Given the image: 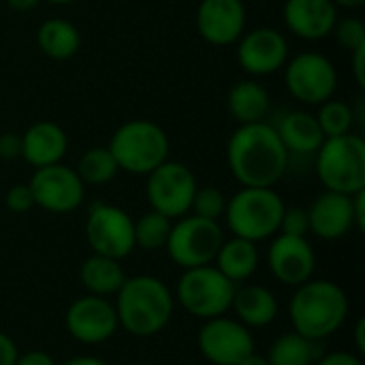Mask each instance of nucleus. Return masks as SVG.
<instances>
[{"mask_svg": "<svg viewBox=\"0 0 365 365\" xmlns=\"http://www.w3.org/2000/svg\"><path fill=\"white\" fill-rule=\"evenodd\" d=\"M19 156H21V135H17V133L0 135V158L15 160Z\"/></svg>", "mask_w": 365, "mask_h": 365, "instance_id": "obj_36", "label": "nucleus"}, {"mask_svg": "<svg viewBox=\"0 0 365 365\" xmlns=\"http://www.w3.org/2000/svg\"><path fill=\"white\" fill-rule=\"evenodd\" d=\"M282 13L287 28L306 41L327 38L338 21V6L331 0H287Z\"/></svg>", "mask_w": 365, "mask_h": 365, "instance_id": "obj_19", "label": "nucleus"}, {"mask_svg": "<svg viewBox=\"0 0 365 365\" xmlns=\"http://www.w3.org/2000/svg\"><path fill=\"white\" fill-rule=\"evenodd\" d=\"M336 6H344V9H359L364 6L365 0H331Z\"/></svg>", "mask_w": 365, "mask_h": 365, "instance_id": "obj_45", "label": "nucleus"}, {"mask_svg": "<svg viewBox=\"0 0 365 365\" xmlns=\"http://www.w3.org/2000/svg\"><path fill=\"white\" fill-rule=\"evenodd\" d=\"M314 167L325 190L361 192L365 190V141L353 133L327 137L317 150Z\"/></svg>", "mask_w": 365, "mask_h": 365, "instance_id": "obj_6", "label": "nucleus"}, {"mask_svg": "<svg viewBox=\"0 0 365 365\" xmlns=\"http://www.w3.org/2000/svg\"><path fill=\"white\" fill-rule=\"evenodd\" d=\"M133 365H148V364H133Z\"/></svg>", "mask_w": 365, "mask_h": 365, "instance_id": "obj_47", "label": "nucleus"}, {"mask_svg": "<svg viewBox=\"0 0 365 365\" xmlns=\"http://www.w3.org/2000/svg\"><path fill=\"white\" fill-rule=\"evenodd\" d=\"M227 109L240 126L263 122L269 111V92L255 79H242L229 90Z\"/></svg>", "mask_w": 365, "mask_h": 365, "instance_id": "obj_25", "label": "nucleus"}, {"mask_svg": "<svg viewBox=\"0 0 365 365\" xmlns=\"http://www.w3.org/2000/svg\"><path fill=\"white\" fill-rule=\"evenodd\" d=\"M36 45L51 60H68L79 51L81 34L75 24L60 17H51L38 26Z\"/></svg>", "mask_w": 365, "mask_h": 365, "instance_id": "obj_26", "label": "nucleus"}, {"mask_svg": "<svg viewBox=\"0 0 365 365\" xmlns=\"http://www.w3.org/2000/svg\"><path fill=\"white\" fill-rule=\"evenodd\" d=\"M276 130H278V137L284 143L289 156L291 154H299V156L317 154V150L325 141V135L317 122V115L308 113V111L284 113V118L280 120Z\"/></svg>", "mask_w": 365, "mask_h": 365, "instance_id": "obj_23", "label": "nucleus"}, {"mask_svg": "<svg viewBox=\"0 0 365 365\" xmlns=\"http://www.w3.org/2000/svg\"><path fill=\"white\" fill-rule=\"evenodd\" d=\"M15 365H58L56 359L45 353V351H26V353H19L17 355V361Z\"/></svg>", "mask_w": 365, "mask_h": 365, "instance_id": "obj_37", "label": "nucleus"}, {"mask_svg": "<svg viewBox=\"0 0 365 365\" xmlns=\"http://www.w3.org/2000/svg\"><path fill=\"white\" fill-rule=\"evenodd\" d=\"M289 60V43L276 28H255L237 41V62L242 71L255 77L274 75Z\"/></svg>", "mask_w": 365, "mask_h": 365, "instance_id": "obj_16", "label": "nucleus"}, {"mask_svg": "<svg viewBox=\"0 0 365 365\" xmlns=\"http://www.w3.org/2000/svg\"><path fill=\"white\" fill-rule=\"evenodd\" d=\"M197 188V178L184 163L165 160L163 165L148 173L145 197L154 212L171 220H178L190 214Z\"/></svg>", "mask_w": 365, "mask_h": 365, "instance_id": "obj_10", "label": "nucleus"}, {"mask_svg": "<svg viewBox=\"0 0 365 365\" xmlns=\"http://www.w3.org/2000/svg\"><path fill=\"white\" fill-rule=\"evenodd\" d=\"M66 150H68V137L64 128L51 120L34 122L21 135V158L34 169L62 163Z\"/></svg>", "mask_w": 365, "mask_h": 365, "instance_id": "obj_20", "label": "nucleus"}, {"mask_svg": "<svg viewBox=\"0 0 365 365\" xmlns=\"http://www.w3.org/2000/svg\"><path fill=\"white\" fill-rule=\"evenodd\" d=\"M310 233L319 240L336 242L355 229L353 195H342L334 190L321 192L308 207Z\"/></svg>", "mask_w": 365, "mask_h": 365, "instance_id": "obj_18", "label": "nucleus"}, {"mask_svg": "<svg viewBox=\"0 0 365 365\" xmlns=\"http://www.w3.org/2000/svg\"><path fill=\"white\" fill-rule=\"evenodd\" d=\"M353 214H355V229L365 231V190L353 195Z\"/></svg>", "mask_w": 365, "mask_h": 365, "instance_id": "obj_40", "label": "nucleus"}, {"mask_svg": "<svg viewBox=\"0 0 365 365\" xmlns=\"http://www.w3.org/2000/svg\"><path fill=\"white\" fill-rule=\"evenodd\" d=\"M284 201L274 188H244L227 201L225 220L231 235L263 242L280 231V220L284 212Z\"/></svg>", "mask_w": 365, "mask_h": 365, "instance_id": "obj_4", "label": "nucleus"}, {"mask_svg": "<svg viewBox=\"0 0 365 365\" xmlns=\"http://www.w3.org/2000/svg\"><path fill=\"white\" fill-rule=\"evenodd\" d=\"M222 240L225 233L218 220L186 214L173 220L165 250L178 267L192 269L201 265H212Z\"/></svg>", "mask_w": 365, "mask_h": 365, "instance_id": "obj_8", "label": "nucleus"}, {"mask_svg": "<svg viewBox=\"0 0 365 365\" xmlns=\"http://www.w3.org/2000/svg\"><path fill=\"white\" fill-rule=\"evenodd\" d=\"M284 83L295 101L304 105H321L334 96L338 88V71L327 56L304 51L284 64Z\"/></svg>", "mask_w": 365, "mask_h": 365, "instance_id": "obj_11", "label": "nucleus"}, {"mask_svg": "<svg viewBox=\"0 0 365 365\" xmlns=\"http://www.w3.org/2000/svg\"><path fill=\"white\" fill-rule=\"evenodd\" d=\"M227 210V197L220 188L216 186H203L197 188L190 205V214L207 220H220Z\"/></svg>", "mask_w": 365, "mask_h": 365, "instance_id": "obj_31", "label": "nucleus"}, {"mask_svg": "<svg viewBox=\"0 0 365 365\" xmlns=\"http://www.w3.org/2000/svg\"><path fill=\"white\" fill-rule=\"evenodd\" d=\"M4 205L13 214H26L34 207V197L28 184H15L4 195Z\"/></svg>", "mask_w": 365, "mask_h": 365, "instance_id": "obj_34", "label": "nucleus"}, {"mask_svg": "<svg viewBox=\"0 0 365 365\" xmlns=\"http://www.w3.org/2000/svg\"><path fill=\"white\" fill-rule=\"evenodd\" d=\"M120 327L135 338H154L160 334L175 310L173 291L156 276H126L113 295Z\"/></svg>", "mask_w": 365, "mask_h": 365, "instance_id": "obj_2", "label": "nucleus"}, {"mask_svg": "<svg viewBox=\"0 0 365 365\" xmlns=\"http://www.w3.org/2000/svg\"><path fill=\"white\" fill-rule=\"evenodd\" d=\"M235 289L237 284L222 276L214 265H201L182 272L173 297L190 317L210 321L231 312Z\"/></svg>", "mask_w": 365, "mask_h": 365, "instance_id": "obj_7", "label": "nucleus"}, {"mask_svg": "<svg viewBox=\"0 0 365 365\" xmlns=\"http://www.w3.org/2000/svg\"><path fill=\"white\" fill-rule=\"evenodd\" d=\"M17 355H19V349L13 342V338L0 331V365H15Z\"/></svg>", "mask_w": 365, "mask_h": 365, "instance_id": "obj_38", "label": "nucleus"}, {"mask_svg": "<svg viewBox=\"0 0 365 365\" xmlns=\"http://www.w3.org/2000/svg\"><path fill=\"white\" fill-rule=\"evenodd\" d=\"M353 340H355V351L357 355H364L365 353V321L359 319L355 323V329H353Z\"/></svg>", "mask_w": 365, "mask_h": 365, "instance_id": "obj_41", "label": "nucleus"}, {"mask_svg": "<svg viewBox=\"0 0 365 365\" xmlns=\"http://www.w3.org/2000/svg\"><path fill=\"white\" fill-rule=\"evenodd\" d=\"M231 312L248 329H261L278 319L280 304L274 291H269L263 284H244V287L237 284Z\"/></svg>", "mask_w": 365, "mask_h": 365, "instance_id": "obj_21", "label": "nucleus"}, {"mask_svg": "<svg viewBox=\"0 0 365 365\" xmlns=\"http://www.w3.org/2000/svg\"><path fill=\"white\" fill-rule=\"evenodd\" d=\"M120 171L130 175H148L158 165L169 160V137L160 124L152 120L124 122L109 141Z\"/></svg>", "mask_w": 365, "mask_h": 365, "instance_id": "obj_5", "label": "nucleus"}, {"mask_svg": "<svg viewBox=\"0 0 365 365\" xmlns=\"http://www.w3.org/2000/svg\"><path fill=\"white\" fill-rule=\"evenodd\" d=\"M353 53V75L359 88H365V45L351 51Z\"/></svg>", "mask_w": 365, "mask_h": 365, "instance_id": "obj_39", "label": "nucleus"}, {"mask_svg": "<svg viewBox=\"0 0 365 365\" xmlns=\"http://www.w3.org/2000/svg\"><path fill=\"white\" fill-rule=\"evenodd\" d=\"M278 233L308 237V233H310L308 210H304V207H284L282 220H280V231Z\"/></svg>", "mask_w": 365, "mask_h": 365, "instance_id": "obj_33", "label": "nucleus"}, {"mask_svg": "<svg viewBox=\"0 0 365 365\" xmlns=\"http://www.w3.org/2000/svg\"><path fill=\"white\" fill-rule=\"evenodd\" d=\"M41 0H6L9 9L17 11V13H26V11H32Z\"/></svg>", "mask_w": 365, "mask_h": 365, "instance_id": "obj_43", "label": "nucleus"}, {"mask_svg": "<svg viewBox=\"0 0 365 365\" xmlns=\"http://www.w3.org/2000/svg\"><path fill=\"white\" fill-rule=\"evenodd\" d=\"M60 365H109L101 357H92V355H79V357H71L64 364Z\"/></svg>", "mask_w": 365, "mask_h": 365, "instance_id": "obj_42", "label": "nucleus"}, {"mask_svg": "<svg viewBox=\"0 0 365 365\" xmlns=\"http://www.w3.org/2000/svg\"><path fill=\"white\" fill-rule=\"evenodd\" d=\"M49 4H73V2H77V0H47Z\"/></svg>", "mask_w": 365, "mask_h": 365, "instance_id": "obj_46", "label": "nucleus"}, {"mask_svg": "<svg viewBox=\"0 0 365 365\" xmlns=\"http://www.w3.org/2000/svg\"><path fill=\"white\" fill-rule=\"evenodd\" d=\"M75 171L86 186H103L115 180L120 167L109 148H90L81 154Z\"/></svg>", "mask_w": 365, "mask_h": 365, "instance_id": "obj_28", "label": "nucleus"}, {"mask_svg": "<svg viewBox=\"0 0 365 365\" xmlns=\"http://www.w3.org/2000/svg\"><path fill=\"white\" fill-rule=\"evenodd\" d=\"M314 365H364L361 357L357 353H349V351H331L325 355H319V359Z\"/></svg>", "mask_w": 365, "mask_h": 365, "instance_id": "obj_35", "label": "nucleus"}, {"mask_svg": "<svg viewBox=\"0 0 365 365\" xmlns=\"http://www.w3.org/2000/svg\"><path fill=\"white\" fill-rule=\"evenodd\" d=\"M197 30L214 47L237 43L246 32V6L242 0H201L197 9Z\"/></svg>", "mask_w": 365, "mask_h": 365, "instance_id": "obj_17", "label": "nucleus"}, {"mask_svg": "<svg viewBox=\"0 0 365 365\" xmlns=\"http://www.w3.org/2000/svg\"><path fill=\"white\" fill-rule=\"evenodd\" d=\"M319 355V342L291 331L272 342L265 359L269 365H314Z\"/></svg>", "mask_w": 365, "mask_h": 365, "instance_id": "obj_27", "label": "nucleus"}, {"mask_svg": "<svg viewBox=\"0 0 365 365\" xmlns=\"http://www.w3.org/2000/svg\"><path fill=\"white\" fill-rule=\"evenodd\" d=\"M349 310V295L340 284L325 278H310L295 287L289 302V321L295 334L321 342L346 323Z\"/></svg>", "mask_w": 365, "mask_h": 365, "instance_id": "obj_3", "label": "nucleus"}, {"mask_svg": "<svg viewBox=\"0 0 365 365\" xmlns=\"http://www.w3.org/2000/svg\"><path fill=\"white\" fill-rule=\"evenodd\" d=\"M259 263H261V255L257 244L233 235L231 240H222L212 265L222 276H227L233 284H242L257 274Z\"/></svg>", "mask_w": 365, "mask_h": 365, "instance_id": "obj_22", "label": "nucleus"}, {"mask_svg": "<svg viewBox=\"0 0 365 365\" xmlns=\"http://www.w3.org/2000/svg\"><path fill=\"white\" fill-rule=\"evenodd\" d=\"M289 152L276 126L263 122L242 124L227 143V163L244 188H274L289 169Z\"/></svg>", "mask_w": 365, "mask_h": 365, "instance_id": "obj_1", "label": "nucleus"}, {"mask_svg": "<svg viewBox=\"0 0 365 365\" xmlns=\"http://www.w3.org/2000/svg\"><path fill=\"white\" fill-rule=\"evenodd\" d=\"M240 365H269V364H267V359H265V357L257 355V351H255L252 355H248V357H246V359H244Z\"/></svg>", "mask_w": 365, "mask_h": 365, "instance_id": "obj_44", "label": "nucleus"}, {"mask_svg": "<svg viewBox=\"0 0 365 365\" xmlns=\"http://www.w3.org/2000/svg\"><path fill=\"white\" fill-rule=\"evenodd\" d=\"M64 327L75 342L96 346L111 340L120 329V323L111 299L86 293L66 308Z\"/></svg>", "mask_w": 365, "mask_h": 365, "instance_id": "obj_14", "label": "nucleus"}, {"mask_svg": "<svg viewBox=\"0 0 365 365\" xmlns=\"http://www.w3.org/2000/svg\"><path fill=\"white\" fill-rule=\"evenodd\" d=\"M197 346L212 365H240L257 351L252 331L227 314L203 321L197 334Z\"/></svg>", "mask_w": 365, "mask_h": 365, "instance_id": "obj_12", "label": "nucleus"}, {"mask_svg": "<svg viewBox=\"0 0 365 365\" xmlns=\"http://www.w3.org/2000/svg\"><path fill=\"white\" fill-rule=\"evenodd\" d=\"M28 186L34 197V207H41L49 214L75 212L86 197V184L77 171L62 163L34 169Z\"/></svg>", "mask_w": 365, "mask_h": 365, "instance_id": "obj_13", "label": "nucleus"}, {"mask_svg": "<svg viewBox=\"0 0 365 365\" xmlns=\"http://www.w3.org/2000/svg\"><path fill=\"white\" fill-rule=\"evenodd\" d=\"M353 109L344 103V101H325L319 105V113H317V122L327 137H340V135H346L351 133V126H353Z\"/></svg>", "mask_w": 365, "mask_h": 365, "instance_id": "obj_30", "label": "nucleus"}, {"mask_svg": "<svg viewBox=\"0 0 365 365\" xmlns=\"http://www.w3.org/2000/svg\"><path fill=\"white\" fill-rule=\"evenodd\" d=\"M83 233L94 255L122 261L135 250V220L118 205L103 201L92 203Z\"/></svg>", "mask_w": 365, "mask_h": 365, "instance_id": "obj_9", "label": "nucleus"}, {"mask_svg": "<svg viewBox=\"0 0 365 365\" xmlns=\"http://www.w3.org/2000/svg\"><path fill=\"white\" fill-rule=\"evenodd\" d=\"M267 267L278 282L299 287L314 278L317 252L308 237L276 233L267 248Z\"/></svg>", "mask_w": 365, "mask_h": 365, "instance_id": "obj_15", "label": "nucleus"}, {"mask_svg": "<svg viewBox=\"0 0 365 365\" xmlns=\"http://www.w3.org/2000/svg\"><path fill=\"white\" fill-rule=\"evenodd\" d=\"M79 280L88 295L113 297L126 280L122 261L103 255H90L79 267Z\"/></svg>", "mask_w": 365, "mask_h": 365, "instance_id": "obj_24", "label": "nucleus"}, {"mask_svg": "<svg viewBox=\"0 0 365 365\" xmlns=\"http://www.w3.org/2000/svg\"><path fill=\"white\" fill-rule=\"evenodd\" d=\"M171 225H173L171 218H167L154 210L141 214L135 220V248H143L148 252L165 248L169 233H171Z\"/></svg>", "mask_w": 365, "mask_h": 365, "instance_id": "obj_29", "label": "nucleus"}, {"mask_svg": "<svg viewBox=\"0 0 365 365\" xmlns=\"http://www.w3.org/2000/svg\"><path fill=\"white\" fill-rule=\"evenodd\" d=\"M331 34L349 51H353V49L365 45V24L361 19H357V17L338 19L336 26H334V30H331Z\"/></svg>", "mask_w": 365, "mask_h": 365, "instance_id": "obj_32", "label": "nucleus"}]
</instances>
